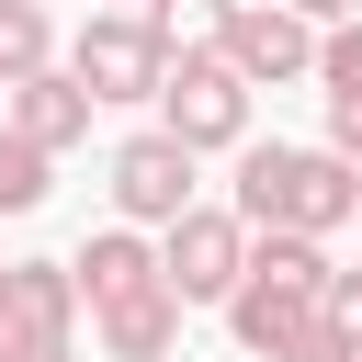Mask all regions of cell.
Wrapping results in <instances>:
<instances>
[{
  "label": "cell",
  "instance_id": "7c38bea8",
  "mask_svg": "<svg viewBox=\"0 0 362 362\" xmlns=\"http://www.w3.org/2000/svg\"><path fill=\"white\" fill-rule=\"evenodd\" d=\"M34 68H57V11L45 0H0V90L34 79Z\"/></svg>",
  "mask_w": 362,
  "mask_h": 362
},
{
  "label": "cell",
  "instance_id": "e0dca14e",
  "mask_svg": "<svg viewBox=\"0 0 362 362\" xmlns=\"http://www.w3.org/2000/svg\"><path fill=\"white\" fill-rule=\"evenodd\" d=\"M328 147H339V158L362 170V102H328Z\"/></svg>",
  "mask_w": 362,
  "mask_h": 362
},
{
  "label": "cell",
  "instance_id": "8fae6325",
  "mask_svg": "<svg viewBox=\"0 0 362 362\" xmlns=\"http://www.w3.org/2000/svg\"><path fill=\"white\" fill-rule=\"evenodd\" d=\"M68 283H79V305H102V294H136V283H158V238L113 215V226H102V238L68 260Z\"/></svg>",
  "mask_w": 362,
  "mask_h": 362
},
{
  "label": "cell",
  "instance_id": "5bb4252c",
  "mask_svg": "<svg viewBox=\"0 0 362 362\" xmlns=\"http://www.w3.org/2000/svg\"><path fill=\"white\" fill-rule=\"evenodd\" d=\"M45 170H57V158H45V147H23V136H0V215H34V204H45V192H57V181H45Z\"/></svg>",
  "mask_w": 362,
  "mask_h": 362
},
{
  "label": "cell",
  "instance_id": "52a82bcc",
  "mask_svg": "<svg viewBox=\"0 0 362 362\" xmlns=\"http://www.w3.org/2000/svg\"><path fill=\"white\" fill-rule=\"evenodd\" d=\"M181 204H204V192H192V147L158 136V124L124 136V147H113V215H124V226H170Z\"/></svg>",
  "mask_w": 362,
  "mask_h": 362
},
{
  "label": "cell",
  "instance_id": "2e32d148",
  "mask_svg": "<svg viewBox=\"0 0 362 362\" xmlns=\"http://www.w3.org/2000/svg\"><path fill=\"white\" fill-rule=\"evenodd\" d=\"M272 362H362V351H351V339H339L328 317H305V328H294V339H283Z\"/></svg>",
  "mask_w": 362,
  "mask_h": 362
},
{
  "label": "cell",
  "instance_id": "44dd1931",
  "mask_svg": "<svg viewBox=\"0 0 362 362\" xmlns=\"http://www.w3.org/2000/svg\"><path fill=\"white\" fill-rule=\"evenodd\" d=\"M351 215H362V204H351Z\"/></svg>",
  "mask_w": 362,
  "mask_h": 362
},
{
  "label": "cell",
  "instance_id": "ba28073f",
  "mask_svg": "<svg viewBox=\"0 0 362 362\" xmlns=\"http://www.w3.org/2000/svg\"><path fill=\"white\" fill-rule=\"evenodd\" d=\"M90 113H102V102H90L68 68H34V79L0 90V136H23V147H45V158H68V147L90 136Z\"/></svg>",
  "mask_w": 362,
  "mask_h": 362
},
{
  "label": "cell",
  "instance_id": "3957f363",
  "mask_svg": "<svg viewBox=\"0 0 362 362\" xmlns=\"http://www.w3.org/2000/svg\"><path fill=\"white\" fill-rule=\"evenodd\" d=\"M158 136H181L192 158H215V147H249V79L215 57V45H170V68H158Z\"/></svg>",
  "mask_w": 362,
  "mask_h": 362
},
{
  "label": "cell",
  "instance_id": "277c9868",
  "mask_svg": "<svg viewBox=\"0 0 362 362\" xmlns=\"http://www.w3.org/2000/svg\"><path fill=\"white\" fill-rule=\"evenodd\" d=\"M158 68H170V23H158V11H90L79 45H68V79H79L90 102H147Z\"/></svg>",
  "mask_w": 362,
  "mask_h": 362
},
{
  "label": "cell",
  "instance_id": "9a60e30c",
  "mask_svg": "<svg viewBox=\"0 0 362 362\" xmlns=\"http://www.w3.org/2000/svg\"><path fill=\"white\" fill-rule=\"evenodd\" d=\"M317 317H328V328L362 351V272H339V260H328V283H317Z\"/></svg>",
  "mask_w": 362,
  "mask_h": 362
},
{
  "label": "cell",
  "instance_id": "9c48e42d",
  "mask_svg": "<svg viewBox=\"0 0 362 362\" xmlns=\"http://www.w3.org/2000/svg\"><path fill=\"white\" fill-rule=\"evenodd\" d=\"M79 317H90V339H102L113 362H170V351H181V294H170V283L102 294V305H79Z\"/></svg>",
  "mask_w": 362,
  "mask_h": 362
},
{
  "label": "cell",
  "instance_id": "ac0fdd59",
  "mask_svg": "<svg viewBox=\"0 0 362 362\" xmlns=\"http://www.w3.org/2000/svg\"><path fill=\"white\" fill-rule=\"evenodd\" d=\"M0 362H79V339H0Z\"/></svg>",
  "mask_w": 362,
  "mask_h": 362
},
{
  "label": "cell",
  "instance_id": "7a4b0ae2",
  "mask_svg": "<svg viewBox=\"0 0 362 362\" xmlns=\"http://www.w3.org/2000/svg\"><path fill=\"white\" fill-rule=\"evenodd\" d=\"M317 283H328V238H294V226H249V260L226 283V339L249 362H272L305 317H317Z\"/></svg>",
  "mask_w": 362,
  "mask_h": 362
},
{
  "label": "cell",
  "instance_id": "30bf717a",
  "mask_svg": "<svg viewBox=\"0 0 362 362\" xmlns=\"http://www.w3.org/2000/svg\"><path fill=\"white\" fill-rule=\"evenodd\" d=\"M0 339H79L68 260H0Z\"/></svg>",
  "mask_w": 362,
  "mask_h": 362
},
{
  "label": "cell",
  "instance_id": "8992f818",
  "mask_svg": "<svg viewBox=\"0 0 362 362\" xmlns=\"http://www.w3.org/2000/svg\"><path fill=\"white\" fill-rule=\"evenodd\" d=\"M215 57H226L249 90H283V79H305L317 23H305V11H283V0H226V11H215Z\"/></svg>",
  "mask_w": 362,
  "mask_h": 362
},
{
  "label": "cell",
  "instance_id": "5b68a950",
  "mask_svg": "<svg viewBox=\"0 0 362 362\" xmlns=\"http://www.w3.org/2000/svg\"><path fill=\"white\" fill-rule=\"evenodd\" d=\"M238 260H249V226H238L226 204H181V215L158 226V283H170L181 305H226Z\"/></svg>",
  "mask_w": 362,
  "mask_h": 362
},
{
  "label": "cell",
  "instance_id": "7402d4cb",
  "mask_svg": "<svg viewBox=\"0 0 362 362\" xmlns=\"http://www.w3.org/2000/svg\"><path fill=\"white\" fill-rule=\"evenodd\" d=\"M45 11H57V0H45Z\"/></svg>",
  "mask_w": 362,
  "mask_h": 362
},
{
  "label": "cell",
  "instance_id": "ffe728a7",
  "mask_svg": "<svg viewBox=\"0 0 362 362\" xmlns=\"http://www.w3.org/2000/svg\"><path fill=\"white\" fill-rule=\"evenodd\" d=\"M102 11H158V23H170V0H102Z\"/></svg>",
  "mask_w": 362,
  "mask_h": 362
},
{
  "label": "cell",
  "instance_id": "4fadbf2b",
  "mask_svg": "<svg viewBox=\"0 0 362 362\" xmlns=\"http://www.w3.org/2000/svg\"><path fill=\"white\" fill-rule=\"evenodd\" d=\"M305 79H317L328 102H362V11H351V23H317V57H305Z\"/></svg>",
  "mask_w": 362,
  "mask_h": 362
},
{
  "label": "cell",
  "instance_id": "6da1fadb",
  "mask_svg": "<svg viewBox=\"0 0 362 362\" xmlns=\"http://www.w3.org/2000/svg\"><path fill=\"white\" fill-rule=\"evenodd\" d=\"M351 204H362V170L339 147H238V192H226L238 226L328 238V226H351Z\"/></svg>",
  "mask_w": 362,
  "mask_h": 362
},
{
  "label": "cell",
  "instance_id": "d6986e66",
  "mask_svg": "<svg viewBox=\"0 0 362 362\" xmlns=\"http://www.w3.org/2000/svg\"><path fill=\"white\" fill-rule=\"evenodd\" d=\"M283 11H305V23H351L362 0H283Z\"/></svg>",
  "mask_w": 362,
  "mask_h": 362
}]
</instances>
